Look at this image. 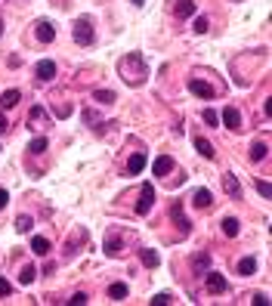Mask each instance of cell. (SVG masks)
<instances>
[{
  "label": "cell",
  "instance_id": "cell-12",
  "mask_svg": "<svg viewBox=\"0 0 272 306\" xmlns=\"http://www.w3.org/2000/svg\"><path fill=\"white\" fill-rule=\"evenodd\" d=\"M192 204H195L198 210H207L210 204H214V198H210V192H207V189H198V192L192 195Z\"/></svg>",
  "mask_w": 272,
  "mask_h": 306
},
{
  "label": "cell",
  "instance_id": "cell-5",
  "mask_svg": "<svg viewBox=\"0 0 272 306\" xmlns=\"http://www.w3.org/2000/svg\"><path fill=\"white\" fill-rule=\"evenodd\" d=\"M223 124L229 127V130H241V115H238V109H232V105H226L223 109V117H220Z\"/></svg>",
  "mask_w": 272,
  "mask_h": 306
},
{
  "label": "cell",
  "instance_id": "cell-24",
  "mask_svg": "<svg viewBox=\"0 0 272 306\" xmlns=\"http://www.w3.org/2000/svg\"><path fill=\"white\" fill-rule=\"evenodd\" d=\"M192 13H195L192 0H180V3H176V16H192Z\"/></svg>",
  "mask_w": 272,
  "mask_h": 306
},
{
  "label": "cell",
  "instance_id": "cell-4",
  "mask_svg": "<svg viewBox=\"0 0 272 306\" xmlns=\"http://www.w3.org/2000/svg\"><path fill=\"white\" fill-rule=\"evenodd\" d=\"M34 38H38L40 43H50L56 38V25H53V22H46V19H40L38 25H34Z\"/></svg>",
  "mask_w": 272,
  "mask_h": 306
},
{
  "label": "cell",
  "instance_id": "cell-35",
  "mask_svg": "<svg viewBox=\"0 0 272 306\" xmlns=\"http://www.w3.org/2000/svg\"><path fill=\"white\" fill-rule=\"evenodd\" d=\"M6 204H9V195H6V192H3V189H0V210H3V207H6Z\"/></svg>",
  "mask_w": 272,
  "mask_h": 306
},
{
  "label": "cell",
  "instance_id": "cell-10",
  "mask_svg": "<svg viewBox=\"0 0 272 306\" xmlns=\"http://www.w3.org/2000/svg\"><path fill=\"white\" fill-rule=\"evenodd\" d=\"M223 189H226V195H229V198H235V201L241 198V186H238V180H235L232 173L223 176Z\"/></svg>",
  "mask_w": 272,
  "mask_h": 306
},
{
  "label": "cell",
  "instance_id": "cell-31",
  "mask_svg": "<svg viewBox=\"0 0 272 306\" xmlns=\"http://www.w3.org/2000/svg\"><path fill=\"white\" fill-rule=\"evenodd\" d=\"M16 229H19V232H28V229H31V217H19V220H16Z\"/></svg>",
  "mask_w": 272,
  "mask_h": 306
},
{
  "label": "cell",
  "instance_id": "cell-34",
  "mask_svg": "<svg viewBox=\"0 0 272 306\" xmlns=\"http://www.w3.org/2000/svg\"><path fill=\"white\" fill-rule=\"evenodd\" d=\"M257 192L263 195V198H269V183H263V180H260V183H257Z\"/></svg>",
  "mask_w": 272,
  "mask_h": 306
},
{
  "label": "cell",
  "instance_id": "cell-27",
  "mask_svg": "<svg viewBox=\"0 0 272 306\" xmlns=\"http://www.w3.org/2000/svg\"><path fill=\"white\" fill-rule=\"evenodd\" d=\"M266 158V146L263 143H254L251 146V161H263Z\"/></svg>",
  "mask_w": 272,
  "mask_h": 306
},
{
  "label": "cell",
  "instance_id": "cell-2",
  "mask_svg": "<svg viewBox=\"0 0 272 306\" xmlns=\"http://www.w3.org/2000/svg\"><path fill=\"white\" fill-rule=\"evenodd\" d=\"M93 38H96V34H93V22H90L87 16L78 19V22H75V40H78L80 46H90Z\"/></svg>",
  "mask_w": 272,
  "mask_h": 306
},
{
  "label": "cell",
  "instance_id": "cell-22",
  "mask_svg": "<svg viewBox=\"0 0 272 306\" xmlns=\"http://www.w3.org/2000/svg\"><path fill=\"white\" fill-rule=\"evenodd\" d=\"M34 278H38V269H34V266L28 263V266H25V269H22V272H19V281H22V285H31Z\"/></svg>",
  "mask_w": 272,
  "mask_h": 306
},
{
  "label": "cell",
  "instance_id": "cell-6",
  "mask_svg": "<svg viewBox=\"0 0 272 306\" xmlns=\"http://www.w3.org/2000/svg\"><path fill=\"white\" fill-rule=\"evenodd\" d=\"M173 170V158L170 155H158L155 164H152V176H167Z\"/></svg>",
  "mask_w": 272,
  "mask_h": 306
},
{
  "label": "cell",
  "instance_id": "cell-37",
  "mask_svg": "<svg viewBox=\"0 0 272 306\" xmlns=\"http://www.w3.org/2000/svg\"><path fill=\"white\" fill-rule=\"evenodd\" d=\"M6 127H9V124H6V117H3V112H0V133H3Z\"/></svg>",
  "mask_w": 272,
  "mask_h": 306
},
{
  "label": "cell",
  "instance_id": "cell-25",
  "mask_svg": "<svg viewBox=\"0 0 272 306\" xmlns=\"http://www.w3.org/2000/svg\"><path fill=\"white\" fill-rule=\"evenodd\" d=\"M93 99L102 102V105H109V102H115V93L112 90H96V93H93Z\"/></svg>",
  "mask_w": 272,
  "mask_h": 306
},
{
  "label": "cell",
  "instance_id": "cell-26",
  "mask_svg": "<svg viewBox=\"0 0 272 306\" xmlns=\"http://www.w3.org/2000/svg\"><path fill=\"white\" fill-rule=\"evenodd\" d=\"M173 220L180 223V229H183V232H189V220L183 217V207H180V204H173Z\"/></svg>",
  "mask_w": 272,
  "mask_h": 306
},
{
  "label": "cell",
  "instance_id": "cell-29",
  "mask_svg": "<svg viewBox=\"0 0 272 306\" xmlns=\"http://www.w3.org/2000/svg\"><path fill=\"white\" fill-rule=\"evenodd\" d=\"M170 303V294H155L152 297V306H167Z\"/></svg>",
  "mask_w": 272,
  "mask_h": 306
},
{
  "label": "cell",
  "instance_id": "cell-38",
  "mask_svg": "<svg viewBox=\"0 0 272 306\" xmlns=\"http://www.w3.org/2000/svg\"><path fill=\"white\" fill-rule=\"evenodd\" d=\"M130 3H133V6H143V3H146V0H130Z\"/></svg>",
  "mask_w": 272,
  "mask_h": 306
},
{
  "label": "cell",
  "instance_id": "cell-21",
  "mask_svg": "<svg viewBox=\"0 0 272 306\" xmlns=\"http://www.w3.org/2000/svg\"><path fill=\"white\" fill-rule=\"evenodd\" d=\"M46 146H50V143H46V136H38V139H31V143H28V152H31V155H40V152H46Z\"/></svg>",
  "mask_w": 272,
  "mask_h": 306
},
{
  "label": "cell",
  "instance_id": "cell-20",
  "mask_svg": "<svg viewBox=\"0 0 272 306\" xmlns=\"http://www.w3.org/2000/svg\"><path fill=\"white\" fill-rule=\"evenodd\" d=\"M109 297L112 300H124L127 297V285H124V281H115V285L109 288Z\"/></svg>",
  "mask_w": 272,
  "mask_h": 306
},
{
  "label": "cell",
  "instance_id": "cell-9",
  "mask_svg": "<svg viewBox=\"0 0 272 306\" xmlns=\"http://www.w3.org/2000/svg\"><path fill=\"white\" fill-rule=\"evenodd\" d=\"M226 275H220V272H207V291L210 294H226Z\"/></svg>",
  "mask_w": 272,
  "mask_h": 306
},
{
  "label": "cell",
  "instance_id": "cell-19",
  "mask_svg": "<svg viewBox=\"0 0 272 306\" xmlns=\"http://www.w3.org/2000/svg\"><path fill=\"white\" fill-rule=\"evenodd\" d=\"M238 272H241V275H254V272H257V260H254V257L238 260Z\"/></svg>",
  "mask_w": 272,
  "mask_h": 306
},
{
  "label": "cell",
  "instance_id": "cell-13",
  "mask_svg": "<svg viewBox=\"0 0 272 306\" xmlns=\"http://www.w3.org/2000/svg\"><path fill=\"white\" fill-rule=\"evenodd\" d=\"M195 149L201 152V158H207V161H214V158H217V152H214V146H210L207 139H201V136L195 139Z\"/></svg>",
  "mask_w": 272,
  "mask_h": 306
},
{
  "label": "cell",
  "instance_id": "cell-11",
  "mask_svg": "<svg viewBox=\"0 0 272 306\" xmlns=\"http://www.w3.org/2000/svg\"><path fill=\"white\" fill-rule=\"evenodd\" d=\"M143 170H146V155H143V152H136V155L127 161V173L130 176H139Z\"/></svg>",
  "mask_w": 272,
  "mask_h": 306
},
{
  "label": "cell",
  "instance_id": "cell-15",
  "mask_svg": "<svg viewBox=\"0 0 272 306\" xmlns=\"http://www.w3.org/2000/svg\"><path fill=\"white\" fill-rule=\"evenodd\" d=\"M31 248H34V254L46 257V254H50V241H46L43 235H34V238H31Z\"/></svg>",
  "mask_w": 272,
  "mask_h": 306
},
{
  "label": "cell",
  "instance_id": "cell-39",
  "mask_svg": "<svg viewBox=\"0 0 272 306\" xmlns=\"http://www.w3.org/2000/svg\"><path fill=\"white\" fill-rule=\"evenodd\" d=\"M0 34H3V22H0Z\"/></svg>",
  "mask_w": 272,
  "mask_h": 306
},
{
  "label": "cell",
  "instance_id": "cell-8",
  "mask_svg": "<svg viewBox=\"0 0 272 306\" xmlns=\"http://www.w3.org/2000/svg\"><path fill=\"white\" fill-rule=\"evenodd\" d=\"M189 90L195 93V96H201V99H214V87L207 84V80H189Z\"/></svg>",
  "mask_w": 272,
  "mask_h": 306
},
{
  "label": "cell",
  "instance_id": "cell-3",
  "mask_svg": "<svg viewBox=\"0 0 272 306\" xmlns=\"http://www.w3.org/2000/svg\"><path fill=\"white\" fill-rule=\"evenodd\" d=\"M152 204H155V189H152V183H143V192H139V204H136V214L146 217Z\"/></svg>",
  "mask_w": 272,
  "mask_h": 306
},
{
  "label": "cell",
  "instance_id": "cell-1",
  "mask_svg": "<svg viewBox=\"0 0 272 306\" xmlns=\"http://www.w3.org/2000/svg\"><path fill=\"white\" fill-rule=\"evenodd\" d=\"M117 72L124 75V80H130L133 87H139L143 80L149 77V68H146V59L139 53H127L121 62H117Z\"/></svg>",
  "mask_w": 272,
  "mask_h": 306
},
{
  "label": "cell",
  "instance_id": "cell-17",
  "mask_svg": "<svg viewBox=\"0 0 272 306\" xmlns=\"http://www.w3.org/2000/svg\"><path fill=\"white\" fill-rule=\"evenodd\" d=\"M220 226H223V232H226V235H229V238H235V235H238V226H241V223H238V220H235V217H226V220H223V223H220Z\"/></svg>",
  "mask_w": 272,
  "mask_h": 306
},
{
  "label": "cell",
  "instance_id": "cell-33",
  "mask_svg": "<svg viewBox=\"0 0 272 306\" xmlns=\"http://www.w3.org/2000/svg\"><path fill=\"white\" fill-rule=\"evenodd\" d=\"M9 291H13V285H9V281L6 278H0V297H6V294Z\"/></svg>",
  "mask_w": 272,
  "mask_h": 306
},
{
  "label": "cell",
  "instance_id": "cell-30",
  "mask_svg": "<svg viewBox=\"0 0 272 306\" xmlns=\"http://www.w3.org/2000/svg\"><path fill=\"white\" fill-rule=\"evenodd\" d=\"M204 121H207L210 127H217V124H220V115H217V112H210V109H204Z\"/></svg>",
  "mask_w": 272,
  "mask_h": 306
},
{
  "label": "cell",
  "instance_id": "cell-28",
  "mask_svg": "<svg viewBox=\"0 0 272 306\" xmlns=\"http://www.w3.org/2000/svg\"><path fill=\"white\" fill-rule=\"evenodd\" d=\"M192 28H195V34H204V31H207V19H204V16H198V19L192 22Z\"/></svg>",
  "mask_w": 272,
  "mask_h": 306
},
{
  "label": "cell",
  "instance_id": "cell-32",
  "mask_svg": "<svg viewBox=\"0 0 272 306\" xmlns=\"http://www.w3.org/2000/svg\"><path fill=\"white\" fill-rule=\"evenodd\" d=\"M68 303H72V306H80V303H87V294H84V291H78V294H75V297L68 300Z\"/></svg>",
  "mask_w": 272,
  "mask_h": 306
},
{
  "label": "cell",
  "instance_id": "cell-16",
  "mask_svg": "<svg viewBox=\"0 0 272 306\" xmlns=\"http://www.w3.org/2000/svg\"><path fill=\"white\" fill-rule=\"evenodd\" d=\"M19 99H22L19 90H3V96H0V105H3V109H13Z\"/></svg>",
  "mask_w": 272,
  "mask_h": 306
},
{
  "label": "cell",
  "instance_id": "cell-18",
  "mask_svg": "<svg viewBox=\"0 0 272 306\" xmlns=\"http://www.w3.org/2000/svg\"><path fill=\"white\" fill-rule=\"evenodd\" d=\"M192 269H195V272H207V269H210V257L207 254L192 257Z\"/></svg>",
  "mask_w": 272,
  "mask_h": 306
},
{
  "label": "cell",
  "instance_id": "cell-36",
  "mask_svg": "<svg viewBox=\"0 0 272 306\" xmlns=\"http://www.w3.org/2000/svg\"><path fill=\"white\" fill-rule=\"evenodd\" d=\"M254 303H257V306H266L269 300H266V294H257V297H254Z\"/></svg>",
  "mask_w": 272,
  "mask_h": 306
},
{
  "label": "cell",
  "instance_id": "cell-7",
  "mask_svg": "<svg viewBox=\"0 0 272 306\" xmlns=\"http://www.w3.org/2000/svg\"><path fill=\"white\" fill-rule=\"evenodd\" d=\"M34 75H38L40 80H53L56 77V62H53V59H40L38 68H34Z\"/></svg>",
  "mask_w": 272,
  "mask_h": 306
},
{
  "label": "cell",
  "instance_id": "cell-23",
  "mask_svg": "<svg viewBox=\"0 0 272 306\" xmlns=\"http://www.w3.org/2000/svg\"><path fill=\"white\" fill-rule=\"evenodd\" d=\"M105 254H109V257H117V254H121V238H117V235H112V238L105 241Z\"/></svg>",
  "mask_w": 272,
  "mask_h": 306
},
{
  "label": "cell",
  "instance_id": "cell-14",
  "mask_svg": "<svg viewBox=\"0 0 272 306\" xmlns=\"http://www.w3.org/2000/svg\"><path fill=\"white\" fill-rule=\"evenodd\" d=\"M139 260H143V266H149V269H155V266L161 263V257H158L155 251H149V248H143V251H139Z\"/></svg>",
  "mask_w": 272,
  "mask_h": 306
}]
</instances>
